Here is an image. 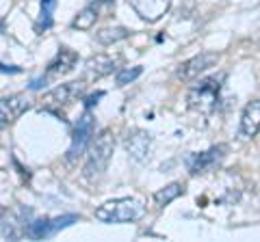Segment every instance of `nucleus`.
Here are the masks:
<instances>
[{"label": "nucleus", "instance_id": "f257e3e1", "mask_svg": "<svg viewBox=\"0 0 260 242\" xmlns=\"http://www.w3.org/2000/svg\"><path fill=\"white\" fill-rule=\"evenodd\" d=\"M113 151H115V136H113L111 130H102L93 139L91 147L87 151L83 173L89 182H98L104 173H107L109 163L113 158Z\"/></svg>", "mask_w": 260, "mask_h": 242}, {"label": "nucleus", "instance_id": "f03ea898", "mask_svg": "<svg viewBox=\"0 0 260 242\" xmlns=\"http://www.w3.org/2000/svg\"><path fill=\"white\" fill-rule=\"evenodd\" d=\"M145 206L135 197H121L102 204L100 208H95V219L100 223H135L143 219Z\"/></svg>", "mask_w": 260, "mask_h": 242}, {"label": "nucleus", "instance_id": "7ed1b4c3", "mask_svg": "<svg viewBox=\"0 0 260 242\" xmlns=\"http://www.w3.org/2000/svg\"><path fill=\"white\" fill-rule=\"evenodd\" d=\"M223 74L221 76H213V78H204L195 85L189 95H186V102H189V108L200 110V112H210L217 108L219 102V91H221V83H223Z\"/></svg>", "mask_w": 260, "mask_h": 242}, {"label": "nucleus", "instance_id": "20e7f679", "mask_svg": "<svg viewBox=\"0 0 260 242\" xmlns=\"http://www.w3.org/2000/svg\"><path fill=\"white\" fill-rule=\"evenodd\" d=\"M219 63V54L217 52H200L191 56L189 61H182L176 69V76L182 80V83H191V80L200 78L204 71H208L210 67H215Z\"/></svg>", "mask_w": 260, "mask_h": 242}, {"label": "nucleus", "instance_id": "39448f33", "mask_svg": "<svg viewBox=\"0 0 260 242\" xmlns=\"http://www.w3.org/2000/svg\"><path fill=\"white\" fill-rule=\"evenodd\" d=\"M83 93H85V83L76 80V83H65V85L54 87L52 91H48V93L44 95L42 102H44V108L52 110V108L68 106V104H72L74 100H78Z\"/></svg>", "mask_w": 260, "mask_h": 242}, {"label": "nucleus", "instance_id": "423d86ee", "mask_svg": "<svg viewBox=\"0 0 260 242\" xmlns=\"http://www.w3.org/2000/svg\"><path fill=\"white\" fill-rule=\"evenodd\" d=\"M228 156V145H213L210 149L202 151V154H195L189 160V171L191 175H202L208 171H215V169L223 163V158Z\"/></svg>", "mask_w": 260, "mask_h": 242}, {"label": "nucleus", "instance_id": "0eeeda50", "mask_svg": "<svg viewBox=\"0 0 260 242\" xmlns=\"http://www.w3.org/2000/svg\"><path fill=\"white\" fill-rule=\"evenodd\" d=\"M91 134H93V117H91V112H85V115L78 119L74 136H72V145L68 149V163L70 165H74L76 160L85 154V147H87V143L91 141Z\"/></svg>", "mask_w": 260, "mask_h": 242}, {"label": "nucleus", "instance_id": "6e6552de", "mask_svg": "<svg viewBox=\"0 0 260 242\" xmlns=\"http://www.w3.org/2000/svg\"><path fill=\"white\" fill-rule=\"evenodd\" d=\"M128 5L148 24H156L172 9V0H128Z\"/></svg>", "mask_w": 260, "mask_h": 242}, {"label": "nucleus", "instance_id": "1a4fd4ad", "mask_svg": "<svg viewBox=\"0 0 260 242\" xmlns=\"http://www.w3.org/2000/svg\"><path fill=\"white\" fill-rule=\"evenodd\" d=\"M124 147L133 160L143 163V160L150 156V149H152V134L141 130V128H133L124 139Z\"/></svg>", "mask_w": 260, "mask_h": 242}, {"label": "nucleus", "instance_id": "9d476101", "mask_svg": "<svg viewBox=\"0 0 260 242\" xmlns=\"http://www.w3.org/2000/svg\"><path fill=\"white\" fill-rule=\"evenodd\" d=\"M115 7V0H95V3L87 5L83 11L76 15V20L72 22V26L78 28V30H91L95 26V22L102 18L104 13L113 11Z\"/></svg>", "mask_w": 260, "mask_h": 242}, {"label": "nucleus", "instance_id": "9b49d317", "mask_svg": "<svg viewBox=\"0 0 260 242\" xmlns=\"http://www.w3.org/2000/svg\"><path fill=\"white\" fill-rule=\"evenodd\" d=\"M30 108V100L26 95H9V98H3L0 100V128L13 124L15 119H20L24 112Z\"/></svg>", "mask_w": 260, "mask_h": 242}, {"label": "nucleus", "instance_id": "f8f14e48", "mask_svg": "<svg viewBox=\"0 0 260 242\" xmlns=\"http://www.w3.org/2000/svg\"><path fill=\"white\" fill-rule=\"evenodd\" d=\"M119 65V56H111V54H95L91 59H87L85 63V76L87 80H100L104 76L113 74Z\"/></svg>", "mask_w": 260, "mask_h": 242}, {"label": "nucleus", "instance_id": "ddd939ff", "mask_svg": "<svg viewBox=\"0 0 260 242\" xmlns=\"http://www.w3.org/2000/svg\"><path fill=\"white\" fill-rule=\"evenodd\" d=\"M80 219V216L76 214H68V216H59V219H48V221H37V223H32L30 227H28V236L30 238H50L54 236L56 231H61L65 229L68 225L72 223H76Z\"/></svg>", "mask_w": 260, "mask_h": 242}, {"label": "nucleus", "instance_id": "4468645a", "mask_svg": "<svg viewBox=\"0 0 260 242\" xmlns=\"http://www.w3.org/2000/svg\"><path fill=\"white\" fill-rule=\"evenodd\" d=\"M76 63H78L76 52L68 50V48H61L59 54H56L54 59L48 63V69H46V76H44V78H46V80H48V78H61V76H65V74H70V71L76 67Z\"/></svg>", "mask_w": 260, "mask_h": 242}, {"label": "nucleus", "instance_id": "2eb2a0df", "mask_svg": "<svg viewBox=\"0 0 260 242\" xmlns=\"http://www.w3.org/2000/svg\"><path fill=\"white\" fill-rule=\"evenodd\" d=\"M258 124H260V102L254 100L247 104L241 115V136L243 139H254L258 132Z\"/></svg>", "mask_w": 260, "mask_h": 242}, {"label": "nucleus", "instance_id": "dca6fc26", "mask_svg": "<svg viewBox=\"0 0 260 242\" xmlns=\"http://www.w3.org/2000/svg\"><path fill=\"white\" fill-rule=\"evenodd\" d=\"M180 195H184V186L180 182H172V184H167V186H162V188H158L156 192H154L152 201L158 210H162L165 206L172 204V201H176Z\"/></svg>", "mask_w": 260, "mask_h": 242}, {"label": "nucleus", "instance_id": "f3484780", "mask_svg": "<svg viewBox=\"0 0 260 242\" xmlns=\"http://www.w3.org/2000/svg\"><path fill=\"white\" fill-rule=\"evenodd\" d=\"M130 37V30L124 28V26H109V28H102L95 33V42L100 46H113L117 42H124V39Z\"/></svg>", "mask_w": 260, "mask_h": 242}, {"label": "nucleus", "instance_id": "a211bd4d", "mask_svg": "<svg viewBox=\"0 0 260 242\" xmlns=\"http://www.w3.org/2000/svg\"><path fill=\"white\" fill-rule=\"evenodd\" d=\"M143 74V67L141 65H135V67H121L117 71V76H115V83L117 87H126L130 83H135L137 78H139Z\"/></svg>", "mask_w": 260, "mask_h": 242}, {"label": "nucleus", "instance_id": "6ab92c4d", "mask_svg": "<svg viewBox=\"0 0 260 242\" xmlns=\"http://www.w3.org/2000/svg\"><path fill=\"white\" fill-rule=\"evenodd\" d=\"M54 7H56V0H42V15H39V22H37V30L50 28Z\"/></svg>", "mask_w": 260, "mask_h": 242}, {"label": "nucleus", "instance_id": "aec40b11", "mask_svg": "<svg viewBox=\"0 0 260 242\" xmlns=\"http://www.w3.org/2000/svg\"><path fill=\"white\" fill-rule=\"evenodd\" d=\"M9 71H13V74H18V67H9V65H0V74H9Z\"/></svg>", "mask_w": 260, "mask_h": 242}]
</instances>
